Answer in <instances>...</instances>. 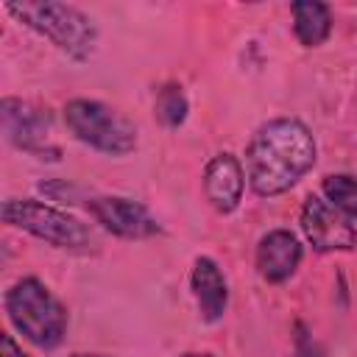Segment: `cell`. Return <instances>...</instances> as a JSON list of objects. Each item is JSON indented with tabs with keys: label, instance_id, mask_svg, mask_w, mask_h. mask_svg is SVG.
Segmentation results:
<instances>
[{
	"label": "cell",
	"instance_id": "obj_10",
	"mask_svg": "<svg viewBox=\"0 0 357 357\" xmlns=\"http://www.w3.org/2000/svg\"><path fill=\"white\" fill-rule=\"evenodd\" d=\"M304 259V248L290 229H271L257 243V271L265 282H287Z\"/></svg>",
	"mask_w": 357,
	"mask_h": 357
},
{
	"label": "cell",
	"instance_id": "obj_19",
	"mask_svg": "<svg viewBox=\"0 0 357 357\" xmlns=\"http://www.w3.org/2000/svg\"><path fill=\"white\" fill-rule=\"evenodd\" d=\"M178 357H215V354H209V351H184Z\"/></svg>",
	"mask_w": 357,
	"mask_h": 357
},
{
	"label": "cell",
	"instance_id": "obj_4",
	"mask_svg": "<svg viewBox=\"0 0 357 357\" xmlns=\"http://www.w3.org/2000/svg\"><path fill=\"white\" fill-rule=\"evenodd\" d=\"M64 126L78 142H84L106 156H128L139 142L137 126L114 106L95 100V98L67 100L64 103Z\"/></svg>",
	"mask_w": 357,
	"mask_h": 357
},
{
	"label": "cell",
	"instance_id": "obj_13",
	"mask_svg": "<svg viewBox=\"0 0 357 357\" xmlns=\"http://www.w3.org/2000/svg\"><path fill=\"white\" fill-rule=\"evenodd\" d=\"M187 112H190V100L181 89V84H165L159 92H156V100H153V117L165 126V128H178L184 126L187 120Z\"/></svg>",
	"mask_w": 357,
	"mask_h": 357
},
{
	"label": "cell",
	"instance_id": "obj_14",
	"mask_svg": "<svg viewBox=\"0 0 357 357\" xmlns=\"http://www.w3.org/2000/svg\"><path fill=\"white\" fill-rule=\"evenodd\" d=\"M321 192H324V198L335 209H340L343 215H349L351 220H357V176L329 173L321 181Z\"/></svg>",
	"mask_w": 357,
	"mask_h": 357
},
{
	"label": "cell",
	"instance_id": "obj_16",
	"mask_svg": "<svg viewBox=\"0 0 357 357\" xmlns=\"http://www.w3.org/2000/svg\"><path fill=\"white\" fill-rule=\"evenodd\" d=\"M39 190L45 192V195H50V198H67V201H75V195L81 192L78 187H73V184H64V181H42L39 184Z\"/></svg>",
	"mask_w": 357,
	"mask_h": 357
},
{
	"label": "cell",
	"instance_id": "obj_9",
	"mask_svg": "<svg viewBox=\"0 0 357 357\" xmlns=\"http://www.w3.org/2000/svg\"><path fill=\"white\" fill-rule=\"evenodd\" d=\"M245 192V167L243 162L223 151L218 156H212L204 167V195L209 201V206L220 215H231Z\"/></svg>",
	"mask_w": 357,
	"mask_h": 357
},
{
	"label": "cell",
	"instance_id": "obj_7",
	"mask_svg": "<svg viewBox=\"0 0 357 357\" xmlns=\"http://www.w3.org/2000/svg\"><path fill=\"white\" fill-rule=\"evenodd\" d=\"M301 231L318 254L351 251L357 245V226L349 215L335 209L321 195H307L301 204Z\"/></svg>",
	"mask_w": 357,
	"mask_h": 357
},
{
	"label": "cell",
	"instance_id": "obj_8",
	"mask_svg": "<svg viewBox=\"0 0 357 357\" xmlns=\"http://www.w3.org/2000/svg\"><path fill=\"white\" fill-rule=\"evenodd\" d=\"M89 215L95 223H100L106 231L123 240H145L162 231L159 220L151 215V209L134 198L123 195H92L86 201Z\"/></svg>",
	"mask_w": 357,
	"mask_h": 357
},
{
	"label": "cell",
	"instance_id": "obj_3",
	"mask_svg": "<svg viewBox=\"0 0 357 357\" xmlns=\"http://www.w3.org/2000/svg\"><path fill=\"white\" fill-rule=\"evenodd\" d=\"M6 315L11 326L36 349H56L67 335V307L50 293V287L36 276H22L6 290Z\"/></svg>",
	"mask_w": 357,
	"mask_h": 357
},
{
	"label": "cell",
	"instance_id": "obj_18",
	"mask_svg": "<svg viewBox=\"0 0 357 357\" xmlns=\"http://www.w3.org/2000/svg\"><path fill=\"white\" fill-rule=\"evenodd\" d=\"M70 357H112V354H98V351H75Z\"/></svg>",
	"mask_w": 357,
	"mask_h": 357
},
{
	"label": "cell",
	"instance_id": "obj_2",
	"mask_svg": "<svg viewBox=\"0 0 357 357\" xmlns=\"http://www.w3.org/2000/svg\"><path fill=\"white\" fill-rule=\"evenodd\" d=\"M6 11L25 28L45 36L73 61H86L98 47V25L89 14L70 3L56 0H20L6 3Z\"/></svg>",
	"mask_w": 357,
	"mask_h": 357
},
{
	"label": "cell",
	"instance_id": "obj_15",
	"mask_svg": "<svg viewBox=\"0 0 357 357\" xmlns=\"http://www.w3.org/2000/svg\"><path fill=\"white\" fill-rule=\"evenodd\" d=\"M296 357H326L324 349L312 340V335L307 332V326L301 321L296 324Z\"/></svg>",
	"mask_w": 357,
	"mask_h": 357
},
{
	"label": "cell",
	"instance_id": "obj_17",
	"mask_svg": "<svg viewBox=\"0 0 357 357\" xmlns=\"http://www.w3.org/2000/svg\"><path fill=\"white\" fill-rule=\"evenodd\" d=\"M0 357H28L22 351V346H17V340L11 335H3L0 337Z\"/></svg>",
	"mask_w": 357,
	"mask_h": 357
},
{
	"label": "cell",
	"instance_id": "obj_5",
	"mask_svg": "<svg viewBox=\"0 0 357 357\" xmlns=\"http://www.w3.org/2000/svg\"><path fill=\"white\" fill-rule=\"evenodd\" d=\"M0 215H3V223L33 234L50 243L53 248L89 251L95 245V234L84 220L36 198H6Z\"/></svg>",
	"mask_w": 357,
	"mask_h": 357
},
{
	"label": "cell",
	"instance_id": "obj_6",
	"mask_svg": "<svg viewBox=\"0 0 357 357\" xmlns=\"http://www.w3.org/2000/svg\"><path fill=\"white\" fill-rule=\"evenodd\" d=\"M0 120H3L6 139L14 148H20L36 159H50V162L61 159V148L50 139L53 123L45 109H39L28 100H20V98H3Z\"/></svg>",
	"mask_w": 357,
	"mask_h": 357
},
{
	"label": "cell",
	"instance_id": "obj_11",
	"mask_svg": "<svg viewBox=\"0 0 357 357\" xmlns=\"http://www.w3.org/2000/svg\"><path fill=\"white\" fill-rule=\"evenodd\" d=\"M190 287L198 304V315L204 324H218L226 315L229 307V284L220 271V265L212 257H198L192 262Z\"/></svg>",
	"mask_w": 357,
	"mask_h": 357
},
{
	"label": "cell",
	"instance_id": "obj_12",
	"mask_svg": "<svg viewBox=\"0 0 357 357\" xmlns=\"http://www.w3.org/2000/svg\"><path fill=\"white\" fill-rule=\"evenodd\" d=\"M293 33L304 47H318L332 33V8L318 0H296L290 6Z\"/></svg>",
	"mask_w": 357,
	"mask_h": 357
},
{
	"label": "cell",
	"instance_id": "obj_1",
	"mask_svg": "<svg viewBox=\"0 0 357 357\" xmlns=\"http://www.w3.org/2000/svg\"><path fill=\"white\" fill-rule=\"evenodd\" d=\"M318 145L310 126L298 117L262 123L245 148V178L254 195L276 198L296 187L315 165Z\"/></svg>",
	"mask_w": 357,
	"mask_h": 357
}]
</instances>
